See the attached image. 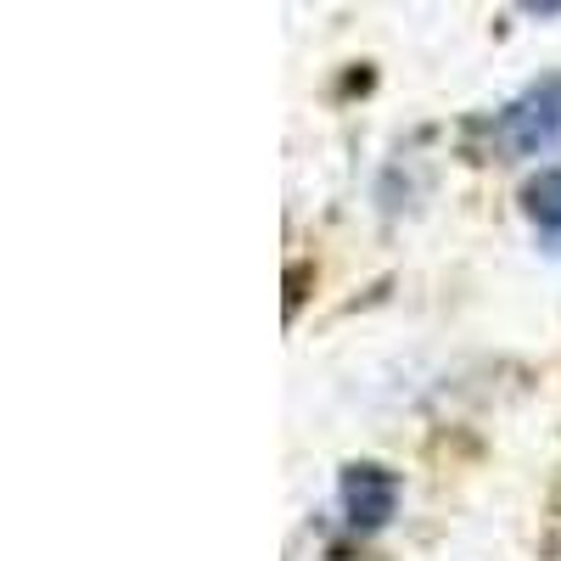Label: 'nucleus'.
Here are the masks:
<instances>
[{
  "label": "nucleus",
  "instance_id": "f257e3e1",
  "mask_svg": "<svg viewBox=\"0 0 561 561\" xmlns=\"http://www.w3.org/2000/svg\"><path fill=\"white\" fill-rule=\"evenodd\" d=\"M494 140L511 158H539L561 140V73H545L517 102H505L494 118Z\"/></svg>",
  "mask_w": 561,
  "mask_h": 561
},
{
  "label": "nucleus",
  "instance_id": "7ed1b4c3",
  "mask_svg": "<svg viewBox=\"0 0 561 561\" xmlns=\"http://www.w3.org/2000/svg\"><path fill=\"white\" fill-rule=\"evenodd\" d=\"M523 214L534 225V237L545 253H561V163L556 169H539L523 192Z\"/></svg>",
  "mask_w": 561,
  "mask_h": 561
},
{
  "label": "nucleus",
  "instance_id": "f03ea898",
  "mask_svg": "<svg viewBox=\"0 0 561 561\" xmlns=\"http://www.w3.org/2000/svg\"><path fill=\"white\" fill-rule=\"evenodd\" d=\"M343 505H348V523L359 534L382 528L393 517V505H399L393 472H382V466H348V472H343Z\"/></svg>",
  "mask_w": 561,
  "mask_h": 561
}]
</instances>
